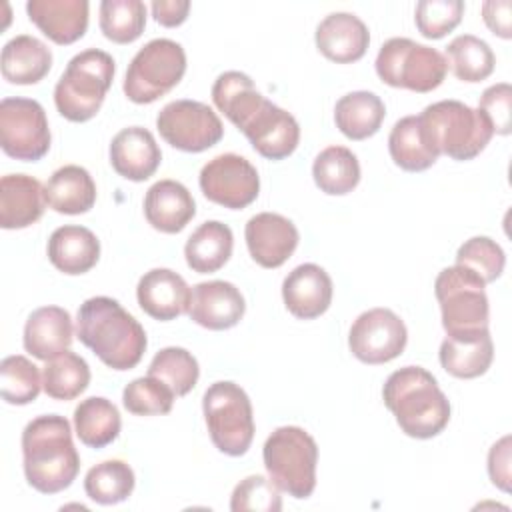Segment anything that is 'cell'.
I'll return each instance as SVG.
<instances>
[{
    "instance_id": "cell-1",
    "label": "cell",
    "mask_w": 512,
    "mask_h": 512,
    "mask_svg": "<svg viewBox=\"0 0 512 512\" xmlns=\"http://www.w3.org/2000/svg\"><path fill=\"white\" fill-rule=\"evenodd\" d=\"M76 336L112 370L134 368L148 344L140 322L108 296H94L80 304Z\"/></svg>"
},
{
    "instance_id": "cell-2",
    "label": "cell",
    "mask_w": 512,
    "mask_h": 512,
    "mask_svg": "<svg viewBox=\"0 0 512 512\" xmlns=\"http://www.w3.org/2000/svg\"><path fill=\"white\" fill-rule=\"evenodd\" d=\"M22 456L28 484L42 494L66 490L80 470L70 422L60 414H44L26 424Z\"/></svg>"
},
{
    "instance_id": "cell-3",
    "label": "cell",
    "mask_w": 512,
    "mask_h": 512,
    "mask_svg": "<svg viewBox=\"0 0 512 512\" xmlns=\"http://www.w3.org/2000/svg\"><path fill=\"white\" fill-rule=\"evenodd\" d=\"M386 408L400 430L418 440L438 436L450 420V402L436 378L422 366H404L388 376L382 388Z\"/></svg>"
},
{
    "instance_id": "cell-4",
    "label": "cell",
    "mask_w": 512,
    "mask_h": 512,
    "mask_svg": "<svg viewBox=\"0 0 512 512\" xmlns=\"http://www.w3.org/2000/svg\"><path fill=\"white\" fill-rule=\"evenodd\" d=\"M114 58L98 48L76 54L54 88V104L70 122L94 118L114 80Z\"/></svg>"
},
{
    "instance_id": "cell-5",
    "label": "cell",
    "mask_w": 512,
    "mask_h": 512,
    "mask_svg": "<svg viewBox=\"0 0 512 512\" xmlns=\"http://www.w3.org/2000/svg\"><path fill=\"white\" fill-rule=\"evenodd\" d=\"M420 120L438 154L460 162L476 158L494 136L484 114L460 100L434 102L422 110Z\"/></svg>"
},
{
    "instance_id": "cell-6",
    "label": "cell",
    "mask_w": 512,
    "mask_h": 512,
    "mask_svg": "<svg viewBox=\"0 0 512 512\" xmlns=\"http://www.w3.org/2000/svg\"><path fill=\"white\" fill-rule=\"evenodd\" d=\"M262 458L270 480L292 498H308L316 488L318 446L300 426H280L264 442Z\"/></svg>"
},
{
    "instance_id": "cell-7",
    "label": "cell",
    "mask_w": 512,
    "mask_h": 512,
    "mask_svg": "<svg viewBox=\"0 0 512 512\" xmlns=\"http://www.w3.org/2000/svg\"><path fill=\"white\" fill-rule=\"evenodd\" d=\"M486 282L466 266L444 268L434 282L446 336H472L488 330Z\"/></svg>"
},
{
    "instance_id": "cell-8",
    "label": "cell",
    "mask_w": 512,
    "mask_h": 512,
    "mask_svg": "<svg viewBox=\"0 0 512 512\" xmlns=\"http://www.w3.org/2000/svg\"><path fill=\"white\" fill-rule=\"evenodd\" d=\"M376 74L388 86L426 94L444 82L448 62L436 48L410 38H390L376 56Z\"/></svg>"
},
{
    "instance_id": "cell-9",
    "label": "cell",
    "mask_w": 512,
    "mask_h": 512,
    "mask_svg": "<svg viewBox=\"0 0 512 512\" xmlns=\"http://www.w3.org/2000/svg\"><path fill=\"white\" fill-rule=\"evenodd\" d=\"M202 412L214 446L228 456L248 452L254 438V414L248 394L234 382L222 380L208 386Z\"/></svg>"
},
{
    "instance_id": "cell-10",
    "label": "cell",
    "mask_w": 512,
    "mask_h": 512,
    "mask_svg": "<svg viewBox=\"0 0 512 512\" xmlns=\"http://www.w3.org/2000/svg\"><path fill=\"white\" fill-rule=\"evenodd\" d=\"M186 72L184 48L170 38L144 44L124 76V94L134 104H150L168 94Z\"/></svg>"
},
{
    "instance_id": "cell-11",
    "label": "cell",
    "mask_w": 512,
    "mask_h": 512,
    "mask_svg": "<svg viewBox=\"0 0 512 512\" xmlns=\"http://www.w3.org/2000/svg\"><path fill=\"white\" fill-rule=\"evenodd\" d=\"M48 118L32 98H4L0 102V146L16 160L36 162L50 150Z\"/></svg>"
},
{
    "instance_id": "cell-12",
    "label": "cell",
    "mask_w": 512,
    "mask_h": 512,
    "mask_svg": "<svg viewBox=\"0 0 512 512\" xmlns=\"http://www.w3.org/2000/svg\"><path fill=\"white\" fill-rule=\"evenodd\" d=\"M160 136L176 150L204 152L218 144L224 136V126L218 114L198 100L168 102L156 116Z\"/></svg>"
},
{
    "instance_id": "cell-13",
    "label": "cell",
    "mask_w": 512,
    "mask_h": 512,
    "mask_svg": "<svg viewBox=\"0 0 512 512\" xmlns=\"http://www.w3.org/2000/svg\"><path fill=\"white\" fill-rule=\"evenodd\" d=\"M202 194L224 208L240 210L250 206L260 192V176L256 168L238 154L226 152L214 156L200 170Z\"/></svg>"
},
{
    "instance_id": "cell-14",
    "label": "cell",
    "mask_w": 512,
    "mask_h": 512,
    "mask_svg": "<svg viewBox=\"0 0 512 512\" xmlns=\"http://www.w3.org/2000/svg\"><path fill=\"white\" fill-rule=\"evenodd\" d=\"M408 342V330L388 308L362 312L348 334L350 352L364 364H386L398 358Z\"/></svg>"
},
{
    "instance_id": "cell-15",
    "label": "cell",
    "mask_w": 512,
    "mask_h": 512,
    "mask_svg": "<svg viewBox=\"0 0 512 512\" xmlns=\"http://www.w3.org/2000/svg\"><path fill=\"white\" fill-rule=\"evenodd\" d=\"M240 130L250 140L252 148L268 160L288 158L300 142L296 118L270 100H264Z\"/></svg>"
},
{
    "instance_id": "cell-16",
    "label": "cell",
    "mask_w": 512,
    "mask_h": 512,
    "mask_svg": "<svg viewBox=\"0 0 512 512\" xmlns=\"http://www.w3.org/2000/svg\"><path fill=\"white\" fill-rule=\"evenodd\" d=\"M246 246L256 264L262 268L282 266L298 246L296 226L274 212H260L246 222Z\"/></svg>"
},
{
    "instance_id": "cell-17",
    "label": "cell",
    "mask_w": 512,
    "mask_h": 512,
    "mask_svg": "<svg viewBox=\"0 0 512 512\" xmlns=\"http://www.w3.org/2000/svg\"><path fill=\"white\" fill-rule=\"evenodd\" d=\"M246 312L244 296L232 282H200L192 290L188 316L202 328L228 330L236 326Z\"/></svg>"
},
{
    "instance_id": "cell-18",
    "label": "cell",
    "mask_w": 512,
    "mask_h": 512,
    "mask_svg": "<svg viewBox=\"0 0 512 512\" xmlns=\"http://www.w3.org/2000/svg\"><path fill=\"white\" fill-rule=\"evenodd\" d=\"M136 298L150 318L168 322L188 312L192 290L178 272L154 268L138 280Z\"/></svg>"
},
{
    "instance_id": "cell-19",
    "label": "cell",
    "mask_w": 512,
    "mask_h": 512,
    "mask_svg": "<svg viewBox=\"0 0 512 512\" xmlns=\"http://www.w3.org/2000/svg\"><path fill=\"white\" fill-rule=\"evenodd\" d=\"M282 298L288 312L300 320L322 316L332 302V280L318 264H300L282 282Z\"/></svg>"
},
{
    "instance_id": "cell-20",
    "label": "cell",
    "mask_w": 512,
    "mask_h": 512,
    "mask_svg": "<svg viewBox=\"0 0 512 512\" xmlns=\"http://www.w3.org/2000/svg\"><path fill=\"white\" fill-rule=\"evenodd\" d=\"M162 152L150 130L128 126L110 142V164L126 180H148L160 166Z\"/></svg>"
},
{
    "instance_id": "cell-21",
    "label": "cell",
    "mask_w": 512,
    "mask_h": 512,
    "mask_svg": "<svg viewBox=\"0 0 512 512\" xmlns=\"http://www.w3.org/2000/svg\"><path fill=\"white\" fill-rule=\"evenodd\" d=\"M316 48L336 64L360 60L370 44L366 24L350 12H332L316 28Z\"/></svg>"
},
{
    "instance_id": "cell-22",
    "label": "cell",
    "mask_w": 512,
    "mask_h": 512,
    "mask_svg": "<svg viewBox=\"0 0 512 512\" xmlns=\"http://www.w3.org/2000/svg\"><path fill=\"white\" fill-rule=\"evenodd\" d=\"M86 0H28L26 12L44 36L66 46L80 40L88 28Z\"/></svg>"
},
{
    "instance_id": "cell-23",
    "label": "cell",
    "mask_w": 512,
    "mask_h": 512,
    "mask_svg": "<svg viewBox=\"0 0 512 512\" xmlns=\"http://www.w3.org/2000/svg\"><path fill=\"white\" fill-rule=\"evenodd\" d=\"M196 204L190 190L176 180H158L144 196L148 224L164 234H176L194 218Z\"/></svg>"
},
{
    "instance_id": "cell-24",
    "label": "cell",
    "mask_w": 512,
    "mask_h": 512,
    "mask_svg": "<svg viewBox=\"0 0 512 512\" xmlns=\"http://www.w3.org/2000/svg\"><path fill=\"white\" fill-rule=\"evenodd\" d=\"M44 186L28 174H6L0 180V226L28 228L44 214Z\"/></svg>"
},
{
    "instance_id": "cell-25",
    "label": "cell",
    "mask_w": 512,
    "mask_h": 512,
    "mask_svg": "<svg viewBox=\"0 0 512 512\" xmlns=\"http://www.w3.org/2000/svg\"><path fill=\"white\" fill-rule=\"evenodd\" d=\"M74 328L68 310L42 306L34 310L24 326V348L38 360H50L72 344Z\"/></svg>"
},
{
    "instance_id": "cell-26",
    "label": "cell",
    "mask_w": 512,
    "mask_h": 512,
    "mask_svg": "<svg viewBox=\"0 0 512 512\" xmlns=\"http://www.w3.org/2000/svg\"><path fill=\"white\" fill-rule=\"evenodd\" d=\"M48 258L60 272L78 276L96 266L100 242L96 234L84 226H60L48 238Z\"/></svg>"
},
{
    "instance_id": "cell-27",
    "label": "cell",
    "mask_w": 512,
    "mask_h": 512,
    "mask_svg": "<svg viewBox=\"0 0 512 512\" xmlns=\"http://www.w3.org/2000/svg\"><path fill=\"white\" fill-rule=\"evenodd\" d=\"M0 68L4 80L10 84H36L50 72L52 52L42 40L20 34L4 44Z\"/></svg>"
},
{
    "instance_id": "cell-28",
    "label": "cell",
    "mask_w": 512,
    "mask_h": 512,
    "mask_svg": "<svg viewBox=\"0 0 512 512\" xmlns=\"http://www.w3.org/2000/svg\"><path fill=\"white\" fill-rule=\"evenodd\" d=\"M440 364L454 378H478L494 360L490 330L472 336H446L440 344Z\"/></svg>"
},
{
    "instance_id": "cell-29",
    "label": "cell",
    "mask_w": 512,
    "mask_h": 512,
    "mask_svg": "<svg viewBox=\"0 0 512 512\" xmlns=\"http://www.w3.org/2000/svg\"><path fill=\"white\" fill-rule=\"evenodd\" d=\"M46 204L60 214H84L96 202V184L90 172L76 164L58 168L44 184Z\"/></svg>"
},
{
    "instance_id": "cell-30",
    "label": "cell",
    "mask_w": 512,
    "mask_h": 512,
    "mask_svg": "<svg viewBox=\"0 0 512 512\" xmlns=\"http://www.w3.org/2000/svg\"><path fill=\"white\" fill-rule=\"evenodd\" d=\"M388 150L396 166L406 172H422L438 160V150L430 142L418 116L400 118L388 136Z\"/></svg>"
},
{
    "instance_id": "cell-31",
    "label": "cell",
    "mask_w": 512,
    "mask_h": 512,
    "mask_svg": "<svg viewBox=\"0 0 512 512\" xmlns=\"http://www.w3.org/2000/svg\"><path fill=\"white\" fill-rule=\"evenodd\" d=\"M232 248V230L218 220H208L200 224L186 240V264L198 274H212L230 260Z\"/></svg>"
},
{
    "instance_id": "cell-32",
    "label": "cell",
    "mask_w": 512,
    "mask_h": 512,
    "mask_svg": "<svg viewBox=\"0 0 512 512\" xmlns=\"http://www.w3.org/2000/svg\"><path fill=\"white\" fill-rule=\"evenodd\" d=\"M384 116V102L368 90H356L342 96L334 108V122L350 140H366L374 136L382 126Z\"/></svg>"
},
{
    "instance_id": "cell-33",
    "label": "cell",
    "mask_w": 512,
    "mask_h": 512,
    "mask_svg": "<svg viewBox=\"0 0 512 512\" xmlns=\"http://www.w3.org/2000/svg\"><path fill=\"white\" fill-rule=\"evenodd\" d=\"M212 100L216 108L240 130L266 98L256 90L248 74L228 70L216 78L212 86Z\"/></svg>"
},
{
    "instance_id": "cell-34",
    "label": "cell",
    "mask_w": 512,
    "mask_h": 512,
    "mask_svg": "<svg viewBox=\"0 0 512 512\" xmlns=\"http://www.w3.org/2000/svg\"><path fill=\"white\" fill-rule=\"evenodd\" d=\"M120 428L118 408L102 396H90L74 408V430L84 446L104 448L118 438Z\"/></svg>"
},
{
    "instance_id": "cell-35",
    "label": "cell",
    "mask_w": 512,
    "mask_h": 512,
    "mask_svg": "<svg viewBox=\"0 0 512 512\" xmlns=\"http://www.w3.org/2000/svg\"><path fill=\"white\" fill-rule=\"evenodd\" d=\"M312 176L324 194L344 196L358 186L360 164L346 146H328L314 158Z\"/></svg>"
},
{
    "instance_id": "cell-36",
    "label": "cell",
    "mask_w": 512,
    "mask_h": 512,
    "mask_svg": "<svg viewBox=\"0 0 512 512\" xmlns=\"http://www.w3.org/2000/svg\"><path fill=\"white\" fill-rule=\"evenodd\" d=\"M90 384L88 362L66 350L50 360L42 370V388L54 400H74Z\"/></svg>"
},
{
    "instance_id": "cell-37",
    "label": "cell",
    "mask_w": 512,
    "mask_h": 512,
    "mask_svg": "<svg viewBox=\"0 0 512 512\" xmlns=\"http://www.w3.org/2000/svg\"><path fill=\"white\" fill-rule=\"evenodd\" d=\"M134 484V470L124 460H104L92 466L84 478L86 496L102 506L124 502L132 494Z\"/></svg>"
},
{
    "instance_id": "cell-38",
    "label": "cell",
    "mask_w": 512,
    "mask_h": 512,
    "mask_svg": "<svg viewBox=\"0 0 512 512\" xmlns=\"http://www.w3.org/2000/svg\"><path fill=\"white\" fill-rule=\"evenodd\" d=\"M448 66L452 68L454 76L462 82H482L494 72L496 56L492 48L472 34L456 36L446 46Z\"/></svg>"
},
{
    "instance_id": "cell-39",
    "label": "cell",
    "mask_w": 512,
    "mask_h": 512,
    "mask_svg": "<svg viewBox=\"0 0 512 512\" xmlns=\"http://www.w3.org/2000/svg\"><path fill=\"white\" fill-rule=\"evenodd\" d=\"M146 26V6L140 0L100 2V30L116 44H130L140 38Z\"/></svg>"
},
{
    "instance_id": "cell-40",
    "label": "cell",
    "mask_w": 512,
    "mask_h": 512,
    "mask_svg": "<svg viewBox=\"0 0 512 512\" xmlns=\"http://www.w3.org/2000/svg\"><path fill=\"white\" fill-rule=\"evenodd\" d=\"M42 376L26 356L12 354L0 362V396L6 404L24 406L38 398Z\"/></svg>"
},
{
    "instance_id": "cell-41",
    "label": "cell",
    "mask_w": 512,
    "mask_h": 512,
    "mask_svg": "<svg viewBox=\"0 0 512 512\" xmlns=\"http://www.w3.org/2000/svg\"><path fill=\"white\" fill-rule=\"evenodd\" d=\"M148 376L162 380L176 396H186L198 382V360L178 346H168L156 352L148 366Z\"/></svg>"
},
{
    "instance_id": "cell-42",
    "label": "cell",
    "mask_w": 512,
    "mask_h": 512,
    "mask_svg": "<svg viewBox=\"0 0 512 512\" xmlns=\"http://www.w3.org/2000/svg\"><path fill=\"white\" fill-rule=\"evenodd\" d=\"M176 394L158 378L144 376L132 380L122 392V404L136 416H158L172 410Z\"/></svg>"
},
{
    "instance_id": "cell-43",
    "label": "cell",
    "mask_w": 512,
    "mask_h": 512,
    "mask_svg": "<svg viewBox=\"0 0 512 512\" xmlns=\"http://www.w3.org/2000/svg\"><path fill=\"white\" fill-rule=\"evenodd\" d=\"M456 264L476 272L486 284L498 280L506 266V256L500 244L488 236H474L466 240L456 252Z\"/></svg>"
},
{
    "instance_id": "cell-44",
    "label": "cell",
    "mask_w": 512,
    "mask_h": 512,
    "mask_svg": "<svg viewBox=\"0 0 512 512\" xmlns=\"http://www.w3.org/2000/svg\"><path fill=\"white\" fill-rule=\"evenodd\" d=\"M464 14L460 0H422L416 4L414 20L418 32L428 40H438L452 32Z\"/></svg>"
},
{
    "instance_id": "cell-45",
    "label": "cell",
    "mask_w": 512,
    "mask_h": 512,
    "mask_svg": "<svg viewBox=\"0 0 512 512\" xmlns=\"http://www.w3.org/2000/svg\"><path fill=\"white\" fill-rule=\"evenodd\" d=\"M230 510L232 512H244V510L278 512L282 510L280 488L264 476H258V474L248 476L236 484L230 498Z\"/></svg>"
},
{
    "instance_id": "cell-46",
    "label": "cell",
    "mask_w": 512,
    "mask_h": 512,
    "mask_svg": "<svg viewBox=\"0 0 512 512\" xmlns=\"http://www.w3.org/2000/svg\"><path fill=\"white\" fill-rule=\"evenodd\" d=\"M478 110L490 122L494 134H510V114H512V86L508 82H498L488 86L482 96Z\"/></svg>"
},
{
    "instance_id": "cell-47",
    "label": "cell",
    "mask_w": 512,
    "mask_h": 512,
    "mask_svg": "<svg viewBox=\"0 0 512 512\" xmlns=\"http://www.w3.org/2000/svg\"><path fill=\"white\" fill-rule=\"evenodd\" d=\"M488 474L494 486L510 492V436L500 438L488 452Z\"/></svg>"
},
{
    "instance_id": "cell-48",
    "label": "cell",
    "mask_w": 512,
    "mask_h": 512,
    "mask_svg": "<svg viewBox=\"0 0 512 512\" xmlns=\"http://www.w3.org/2000/svg\"><path fill=\"white\" fill-rule=\"evenodd\" d=\"M512 2L510 0H488L482 4V18L488 30L504 40L512 38Z\"/></svg>"
},
{
    "instance_id": "cell-49",
    "label": "cell",
    "mask_w": 512,
    "mask_h": 512,
    "mask_svg": "<svg viewBox=\"0 0 512 512\" xmlns=\"http://www.w3.org/2000/svg\"><path fill=\"white\" fill-rule=\"evenodd\" d=\"M152 16L158 24L166 28L180 26L190 12V2L188 0H156L150 6Z\"/></svg>"
}]
</instances>
